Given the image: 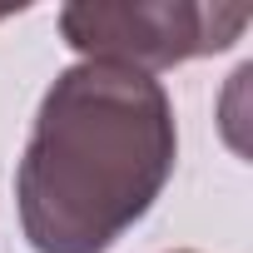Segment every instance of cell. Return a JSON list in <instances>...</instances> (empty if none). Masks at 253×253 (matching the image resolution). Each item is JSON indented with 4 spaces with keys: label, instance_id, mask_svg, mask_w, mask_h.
I'll return each mask as SVG.
<instances>
[{
    "label": "cell",
    "instance_id": "cell-1",
    "mask_svg": "<svg viewBox=\"0 0 253 253\" xmlns=\"http://www.w3.org/2000/svg\"><path fill=\"white\" fill-rule=\"evenodd\" d=\"M174 164L169 89L139 70L80 60L50 80L15 164L20 233L35 253H109L159 204Z\"/></svg>",
    "mask_w": 253,
    "mask_h": 253
},
{
    "label": "cell",
    "instance_id": "cell-2",
    "mask_svg": "<svg viewBox=\"0 0 253 253\" xmlns=\"http://www.w3.org/2000/svg\"><path fill=\"white\" fill-rule=\"evenodd\" d=\"M243 30V5H199V0H119V5L75 0L60 10V35L80 60L139 75H164L174 65L223 55Z\"/></svg>",
    "mask_w": 253,
    "mask_h": 253
},
{
    "label": "cell",
    "instance_id": "cell-3",
    "mask_svg": "<svg viewBox=\"0 0 253 253\" xmlns=\"http://www.w3.org/2000/svg\"><path fill=\"white\" fill-rule=\"evenodd\" d=\"M0 20H5V10H0Z\"/></svg>",
    "mask_w": 253,
    "mask_h": 253
},
{
    "label": "cell",
    "instance_id": "cell-4",
    "mask_svg": "<svg viewBox=\"0 0 253 253\" xmlns=\"http://www.w3.org/2000/svg\"><path fill=\"white\" fill-rule=\"evenodd\" d=\"M179 253H189V248H179Z\"/></svg>",
    "mask_w": 253,
    "mask_h": 253
}]
</instances>
